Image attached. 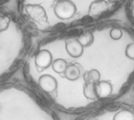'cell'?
Instances as JSON below:
<instances>
[{
  "label": "cell",
  "mask_w": 134,
  "mask_h": 120,
  "mask_svg": "<svg viewBox=\"0 0 134 120\" xmlns=\"http://www.w3.org/2000/svg\"><path fill=\"white\" fill-rule=\"evenodd\" d=\"M110 36L114 40H119L122 36V31L119 28H114L110 31Z\"/></svg>",
  "instance_id": "15"
},
{
  "label": "cell",
  "mask_w": 134,
  "mask_h": 120,
  "mask_svg": "<svg viewBox=\"0 0 134 120\" xmlns=\"http://www.w3.org/2000/svg\"><path fill=\"white\" fill-rule=\"evenodd\" d=\"M38 85L45 92L52 93L57 88V81L50 75H43L38 79Z\"/></svg>",
  "instance_id": "4"
},
{
  "label": "cell",
  "mask_w": 134,
  "mask_h": 120,
  "mask_svg": "<svg viewBox=\"0 0 134 120\" xmlns=\"http://www.w3.org/2000/svg\"><path fill=\"white\" fill-rule=\"evenodd\" d=\"M133 12H134V5H133Z\"/></svg>",
  "instance_id": "18"
},
{
  "label": "cell",
  "mask_w": 134,
  "mask_h": 120,
  "mask_svg": "<svg viewBox=\"0 0 134 120\" xmlns=\"http://www.w3.org/2000/svg\"><path fill=\"white\" fill-rule=\"evenodd\" d=\"M27 13L35 20L44 22L47 20V15L45 9L38 4H27L25 6Z\"/></svg>",
  "instance_id": "2"
},
{
  "label": "cell",
  "mask_w": 134,
  "mask_h": 120,
  "mask_svg": "<svg viewBox=\"0 0 134 120\" xmlns=\"http://www.w3.org/2000/svg\"><path fill=\"white\" fill-rule=\"evenodd\" d=\"M35 64L41 68H47L53 63L52 53L47 50H42L38 51L35 58Z\"/></svg>",
  "instance_id": "3"
},
{
  "label": "cell",
  "mask_w": 134,
  "mask_h": 120,
  "mask_svg": "<svg viewBox=\"0 0 134 120\" xmlns=\"http://www.w3.org/2000/svg\"><path fill=\"white\" fill-rule=\"evenodd\" d=\"M108 9V3L104 0H95L92 2L89 7V15L94 17L98 16Z\"/></svg>",
  "instance_id": "6"
},
{
  "label": "cell",
  "mask_w": 134,
  "mask_h": 120,
  "mask_svg": "<svg viewBox=\"0 0 134 120\" xmlns=\"http://www.w3.org/2000/svg\"><path fill=\"white\" fill-rule=\"evenodd\" d=\"M78 41L82 44L83 47L90 46L94 42V36L90 31H85L79 35L78 38Z\"/></svg>",
  "instance_id": "10"
},
{
  "label": "cell",
  "mask_w": 134,
  "mask_h": 120,
  "mask_svg": "<svg viewBox=\"0 0 134 120\" xmlns=\"http://www.w3.org/2000/svg\"><path fill=\"white\" fill-rule=\"evenodd\" d=\"M65 77L70 81L77 80L80 76V70L75 65H69L64 72Z\"/></svg>",
  "instance_id": "9"
},
{
  "label": "cell",
  "mask_w": 134,
  "mask_h": 120,
  "mask_svg": "<svg viewBox=\"0 0 134 120\" xmlns=\"http://www.w3.org/2000/svg\"><path fill=\"white\" fill-rule=\"evenodd\" d=\"M10 19L9 17L0 13V32L5 31L9 25Z\"/></svg>",
  "instance_id": "14"
},
{
  "label": "cell",
  "mask_w": 134,
  "mask_h": 120,
  "mask_svg": "<svg viewBox=\"0 0 134 120\" xmlns=\"http://www.w3.org/2000/svg\"><path fill=\"white\" fill-rule=\"evenodd\" d=\"M84 79L86 82V83H98L100 79V74L99 71L97 69H91L86 72L84 75Z\"/></svg>",
  "instance_id": "11"
},
{
  "label": "cell",
  "mask_w": 134,
  "mask_h": 120,
  "mask_svg": "<svg viewBox=\"0 0 134 120\" xmlns=\"http://www.w3.org/2000/svg\"><path fill=\"white\" fill-rule=\"evenodd\" d=\"M83 94L84 96L89 100H96L99 98L97 84L95 83H86L83 88Z\"/></svg>",
  "instance_id": "8"
},
{
  "label": "cell",
  "mask_w": 134,
  "mask_h": 120,
  "mask_svg": "<svg viewBox=\"0 0 134 120\" xmlns=\"http://www.w3.org/2000/svg\"><path fill=\"white\" fill-rule=\"evenodd\" d=\"M97 88L99 98H106L112 93V86L108 81H100L97 83Z\"/></svg>",
  "instance_id": "7"
},
{
  "label": "cell",
  "mask_w": 134,
  "mask_h": 120,
  "mask_svg": "<svg viewBox=\"0 0 134 120\" xmlns=\"http://www.w3.org/2000/svg\"><path fill=\"white\" fill-rule=\"evenodd\" d=\"M53 11L59 19L68 20L74 17L77 8L71 0H57L54 3Z\"/></svg>",
  "instance_id": "1"
},
{
  "label": "cell",
  "mask_w": 134,
  "mask_h": 120,
  "mask_svg": "<svg viewBox=\"0 0 134 120\" xmlns=\"http://www.w3.org/2000/svg\"><path fill=\"white\" fill-rule=\"evenodd\" d=\"M126 56L130 59L134 60V42L129 44L126 48Z\"/></svg>",
  "instance_id": "16"
},
{
  "label": "cell",
  "mask_w": 134,
  "mask_h": 120,
  "mask_svg": "<svg viewBox=\"0 0 134 120\" xmlns=\"http://www.w3.org/2000/svg\"><path fill=\"white\" fill-rule=\"evenodd\" d=\"M53 69L57 73H64L66 68H67V62L64 59H57L52 63Z\"/></svg>",
  "instance_id": "12"
},
{
  "label": "cell",
  "mask_w": 134,
  "mask_h": 120,
  "mask_svg": "<svg viewBox=\"0 0 134 120\" xmlns=\"http://www.w3.org/2000/svg\"><path fill=\"white\" fill-rule=\"evenodd\" d=\"M113 120H134V114L129 110H121L115 114Z\"/></svg>",
  "instance_id": "13"
},
{
  "label": "cell",
  "mask_w": 134,
  "mask_h": 120,
  "mask_svg": "<svg viewBox=\"0 0 134 120\" xmlns=\"http://www.w3.org/2000/svg\"><path fill=\"white\" fill-rule=\"evenodd\" d=\"M110 2H117L118 0H108Z\"/></svg>",
  "instance_id": "17"
},
{
  "label": "cell",
  "mask_w": 134,
  "mask_h": 120,
  "mask_svg": "<svg viewBox=\"0 0 134 120\" xmlns=\"http://www.w3.org/2000/svg\"><path fill=\"white\" fill-rule=\"evenodd\" d=\"M65 48L67 53L74 58L81 57L83 53L84 50V47L82 46V44L78 41V39H72L67 41Z\"/></svg>",
  "instance_id": "5"
}]
</instances>
